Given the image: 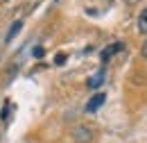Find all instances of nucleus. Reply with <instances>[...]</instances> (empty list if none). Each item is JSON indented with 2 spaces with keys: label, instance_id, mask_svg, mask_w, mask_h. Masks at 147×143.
Returning a JSON list of instances; mask_svg holds the SVG:
<instances>
[{
  "label": "nucleus",
  "instance_id": "nucleus-1",
  "mask_svg": "<svg viewBox=\"0 0 147 143\" xmlns=\"http://www.w3.org/2000/svg\"><path fill=\"white\" fill-rule=\"evenodd\" d=\"M120 50H125V43L122 41H115V43H111V46H107L102 52H100V59H102V64H107L113 54H118Z\"/></svg>",
  "mask_w": 147,
  "mask_h": 143
},
{
  "label": "nucleus",
  "instance_id": "nucleus-2",
  "mask_svg": "<svg viewBox=\"0 0 147 143\" xmlns=\"http://www.w3.org/2000/svg\"><path fill=\"white\" fill-rule=\"evenodd\" d=\"M73 136L77 143H88V141H93V129L86 125H79L73 129Z\"/></svg>",
  "mask_w": 147,
  "mask_h": 143
},
{
  "label": "nucleus",
  "instance_id": "nucleus-3",
  "mask_svg": "<svg viewBox=\"0 0 147 143\" xmlns=\"http://www.w3.org/2000/svg\"><path fill=\"white\" fill-rule=\"evenodd\" d=\"M104 100H107V95H104V93H95L91 100L86 102V114H95L97 109L104 105Z\"/></svg>",
  "mask_w": 147,
  "mask_h": 143
},
{
  "label": "nucleus",
  "instance_id": "nucleus-4",
  "mask_svg": "<svg viewBox=\"0 0 147 143\" xmlns=\"http://www.w3.org/2000/svg\"><path fill=\"white\" fill-rule=\"evenodd\" d=\"M104 77H107V73H104V68H100L95 75H91V77L86 80V86H88V89H93V91L100 89V86L104 84Z\"/></svg>",
  "mask_w": 147,
  "mask_h": 143
},
{
  "label": "nucleus",
  "instance_id": "nucleus-5",
  "mask_svg": "<svg viewBox=\"0 0 147 143\" xmlns=\"http://www.w3.org/2000/svg\"><path fill=\"white\" fill-rule=\"evenodd\" d=\"M20 27H23V20H14V23H11V27H9V32H7V36H5V41H7V43H11V41H14V36H18Z\"/></svg>",
  "mask_w": 147,
  "mask_h": 143
},
{
  "label": "nucleus",
  "instance_id": "nucleus-6",
  "mask_svg": "<svg viewBox=\"0 0 147 143\" xmlns=\"http://www.w3.org/2000/svg\"><path fill=\"white\" fill-rule=\"evenodd\" d=\"M138 32H140V34H147V7L140 12V16H138Z\"/></svg>",
  "mask_w": 147,
  "mask_h": 143
},
{
  "label": "nucleus",
  "instance_id": "nucleus-7",
  "mask_svg": "<svg viewBox=\"0 0 147 143\" xmlns=\"http://www.w3.org/2000/svg\"><path fill=\"white\" fill-rule=\"evenodd\" d=\"M66 59H68V57H66V52H57L55 64H57V66H63V64H66Z\"/></svg>",
  "mask_w": 147,
  "mask_h": 143
},
{
  "label": "nucleus",
  "instance_id": "nucleus-8",
  "mask_svg": "<svg viewBox=\"0 0 147 143\" xmlns=\"http://www.w3.org/2000/svg\"><path fill=\"white\" fill-rule=\"evenodd\" d=\"M0 116H2V121H5V123L9 121V102H5V107H2V114H0Z\"/></svg>",
  "mask_w": 147,
  "mask_h": 143
},
{
  "label": "nucleus",
  "instance_id": "nucleus-9",
  "mask_svg": "<svg viewBox=\"0 0 147 143\" xmlns=\"http://www.w3.org/2000/svg\"><path fill=\"white\" fill-rule=\"evenodd\" d=\"M32 54H34V57H36V59H41V57H43V54H45V50H43V48H41V46H36V48H34V50H32Z\"/></svg>",
  "mask_w": 147,
  "mask_h": 143
},
{
  "label": "nucleus",
  "instance_id": "nucleus-10",
  "mask_svg": "<svg viewBox=\"0 0 147 143\" xmlns=\"http://www.w3.org/2000/svg\"><path fill=\"white\" fill-rule=\"evenodd\" d=\"M140 52H143V57H145V59H147V41H145V43H143V50H140Z\"/></svg>",
  "mask_w": 147,
  "mask_h": 143
}]
</instances>
